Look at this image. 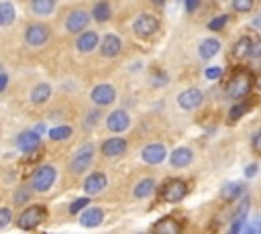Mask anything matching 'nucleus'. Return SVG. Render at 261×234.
I'll list each match as a JSON object with an SVG mask.
<instances>
[{
    "mask_svg": "<svg viewBox=\"0 0 261 234\" xmlns=\"http://www.w3.org/2000/svg\"><path fill=\"white\" fill-rule=\"evenodd\" d=\"M253 83H255V77L251 75L249 69H245V67L234 69L230 81L226 83V96H230L232 100H241L251 92Z\"/></svg>",
    "mask_w": 261,
    "mask_h": 234,
    "instance_id": "nucleus-1",
    "label": "nucleus"
},
{
    "mask_svg": "<svg viewBox=\"0 0 261 234\" xmlns=\"http://www.w3.org/2000/svg\"><path fill=\"white\" fill-rule=\"evenodd\" d=\"M45 218H47V210H45L43 206H29V208H24V210L20 212V216H18V228H22V230H33V228H37Z\"/></svg>",
    "mask_w": 261,
    "mask_h": 234,
    "instance_id": "nucleus-2",
    "label": "nucleus"
},
{
    "mask_svg": "<svg viewBox=\"0 0 261 234\" xmlns=\"http://www.w3.org/2000/svg\"><path fill=\"white\" fill-rule=\"evenodd\" d=\"M53 181H55V169L51 165H41V167H37V171L31 177V187L35 191H41L43 193V191H49L51 189Z\"/></svg>",
    "mask_w": 261,
    "mask_h": 234,
    "instance_id": "nucleus-3",
    "label": "nucleus"
},
{
    "mask_svg": "<svg viewBox=\"0 0 261 234\" xmlns=\"http://www.w3.org/2000/svg\"><path fill=\"white\" fill-rule=\"evenodd\" d=\"M186 193H188V185H186L184 179H167V181L163 183L159 195H161L163 201L173 203V201H181V199L186 197Z\"/></svg>",
    "mask_w": 261,
    "mask_h": 234,
    "instance_id": "nucleus-4",
    "label": "nucleus"
},
{
    "mask_svg": "<svg viewBox=\"0 0 261 234\" xmlns=\"http://www.w3.org/2000/svg\"><path fill=\"white\" fill-rule=\"evenodd\" d=\"M159 28V20L151 14H139L133 22V31L135 35H139L141 39H147L151 35H155V31Z\"/></svg>",
    "mask_w": 261,
    "mask_h": 234,
    "instance_id": "nucleus-5",
    "label": "nucleus"
},
{
    "mask_svg": "<svg viewBox=\"0 0 261 234\" xmlns=\"http://www.w3.org/2000/svg\"><path fill=\"white\" fill-rule=\"evenodd\" d=\"M92 161H94V147L92 144H84V147L77 149V153L71 159V171L73 173H84L90 167Z\"/></svg>",
    "mask_w": 261,
    "mask_h": 234,
    "instance_id": "nucleus-6",
    "label": "nucleus"
},
{
    "mask_svg": "<svg viewBox=\"0 0 261 234\" xmlns=\"http://www.w3.org/2000/svg\"><path fill=\"white\" fill-rule=\"evenodd\" d=\"M49 28L45 26V24H31L29 28H27V33H24V39H27V43L29 45H33V47H41V45H45L47 41H49Z\"/></svg>",
    "mask_w": 261,
    "mask_h": 234,
    "instance_id": "nucleus-7",
    "label": "nucleus"
},
{
    "mask_svg": "<svg viewBox=\"0 0 261 234\" xmlns=\"http://www.w3.org/2000/svg\"><path fill=\"white\" fill-rule=\"evenodd\" d=\"M114 98H116V92L110 83H100L92 90V102L98 106H108L114 102Z\"/></svg>",
    "mask_w": 261,
    "mask_h": 234,
    "instance_id": "nucleus-8",
    "label": "nucleus"
},
{
    "mask_svg": "<svg viewBox=\"0 0 261 234\" xmlns=\"http://www.w3.org/2000/svg\"><path fill=\"white\" fill-rule=\"evenodd\" d=\"M202 92L198 90V87H188V90H184L179 96H177V104L184 108V110H194V108H198L200 104H202Z\"/></svg>",
    "mask_w": 261,
    "mask_h": 234,
    "instance_id": "nucleus-9",
    "label": "nucleus"
},
{
    "mask_svg": "<svg viewBox=\"0 0 261 234\" xmlns=\"http://www.w3.org/2000/svg\"><path fill=\"white\" fill-rule=\"evenodd\" d=\"M165 155H167V151H165V147H163L161 142H151V144H147V147L141 151L143 161L149 163V165H159V163L165 159Z\"/></svg>",
    "mask_w": 261,
    "mask_h": 234,
    "instance_id": "nucleus-10",
    "label": "nucleus"
},
{
    "mask_svg": "<svg viewBox=\"0 0 261 234\" xmlns=\"http://www.w3.org/2000/svg\"><path fill=\"white\" fill-rule=\"evenodd\" d=\"M90 24V14L84 12V10H73L69 12L67 20H65V28L69 33H82L86 26Z\"/></svg>",
    "mask_w": 261,
    "mask_h": 234,
    "instance_id": "nucleus-11",
    "label": "nucleus"
},
{
    "mask_svg": "<svg viewBox=\"0 0 261 234\" xmlns=\"http://www.w3.org/2000/svg\"><path fill=\"white\" fill-rule=\"evenodd\" d=\"M39 144H41V136H39L35 130H24V132H20L18 138H16V147H18L24 155L37 151Z\"/></svg>",
    "mask_w": 261,
    "mask_h": 234,
    "instance_id": "nucleus-12",
    "label": "nucleus"
},
{
    "mask_svg": "<svg viewBox=\"0 0 261 234\" xmlns=\"http://www.w3.org/2000/svg\"><path fill=\"white\" fill-rule=\"evenodd\" d=\"M128 124H130V118H128V114L124 110H114L106 118V126L112 132H122V130L128 128Z\"/></svg>",
    "mask_w": 261,
    "mask_h": 234,
    "instance_id": "nucleus-13",
    "label": "nucleus"
},
{
    "mask_svg": "<svg viewBox=\"0 0 261 234\" xmlns=\"http://www.w3.org/2000/svg\"><path fill=\"white\" fill-rule=\"evenodd\" d=\"M124 151H126V140L120 138V136H112V138H108V140L102 142V153H104V157H118V155H122Z\"/></svg>",
    "mask_w": 261,
    "mask_h": 234,
    "instance_id": "nucleus-14",
    "label": "nucleus"
},
{
    "mask_svg": "<svg viewBox=\"0 0 261 234\" xmlns=\"http://www.w3.org/2000/svg\"><path fill=\"white\" fill-rule=\"evenodd\" d=\"M120 49H122V43L116 35H106L100 43V53L104 57H116L120 53Z\"/></svg>",
    "mask_w": 261,
    "mask_h": 234,
    "instance_id": "nucleus-15",
    "label": "nucleus"
},
{
    "mask_svg": "<svg viewBox=\"0 0 261 234\" xmlns=\"http://www.w3.org/2000/svg\"><path fill=\"white\" fill-rule=\"evenodd\" d=\"M98 35L94 33V31H86V33H82L80 37H77V41H75V47H77V51L80 53H90V51H94L96 47H98Z\"/></svg>",
    "mask_w": 261,
    "mask_h": 234,
    "instance_id": "nucleus-16",
    "label": "nucleus"
},
{
    "mask_svg": "<svg viewBox=\"0 0 261 234\" xmlns=\"http://www.w3.org/2000/svg\"><path fill=\"white\" fill-rule=\"evenodd\" d=\"M106 175L104 173H92L90 177H86V181H84V189H86V193H90V195H94V193H100L104 187H106Z\"/></svg>",
    "mask_w": 261,
    "mask_h": 234,
    "instance_id": "nucleus-17",
    "label": "nucleus"
},
{
    "mask_svg": "<svg viewBox=\"0 0 261 234\" xmlns=\"http://www.w3.org/2000/svg\"><path fill=\"white\" fill-rule=\"evenodd\" d=\"M192 159H194V155L188 147H179V149L171 151V155H169V163L173 167H188L192 163Z\"/></svg>",
    "mask_w": 261,
    "mask_h": 234,
    "instance_id": "nucleus-18",
    "label": "nucleus"
},
{
    "mask_svg": "<svg viewBox=\"0 0 261 234\" xmlns=\"http://www.w3.org/2000/svg\"><path fill=\"white\" fill-rule=\"evenodd\" d=\"M102 218H104V212L100 208H88L82 218H80V224L86 226V228H96L98 224H102Z\"/></svg>",
    "mask_w": 261,
    "mask_h": 234,
    "instance_id": "nucleus-19",
    "label": "nucleus"
},
{
    "mask_svg": "<svg viewBox=\"0 0 261 234\" xmlns=\"http://www.w3.org/2000/svg\"><path fill=\"white\" fill-rule=\"evenodd\" d=\"M153 230H155V232H159V234H177V232L181 230V226L177 224V220H175V218L165 216V218H161V220L153 226Z\"/></svg>",
    "mask_w": 261,
    "mask_h": 234,
    "instance_id": "nucleus-20",
    "label": "nucleus"
},
{
    "mask_svg": "<svg viewBox=\"0 0 261 234\" xmlns=\"http://www.w3.org/2000/svg\"><path fill=\"white\" fill-rule=\"evenodd\" d=\"M220 51V41L218 39H204L200 45V57L202 59H210Z\"/></svg>",
    "mask_w": 261,
    "mask_h": 234,
    "instance_id": "nucleus-21",
    "label": "nucleus"
},
{
    "mask_svg": "<svg viewBox=\"0 0 261 234\" xmlns=\"http://www.w3.org/2000/svg\"><path fill=\"white\" fill-rule=\"evenodd\" d=\"M49 96H51V85H49V83H39V85H35L33 92H31L33 104H45V102L49 100Z\"/></svg>",
    "mask_w": 261,
    "mask_h": 234,
    "instance_id": "nucleus-22",
    "label": "nucleus"
},
{
    "mask_svg": "<svg viewBox=\"0 0 261 234\" xmlns=\"http://www.w3.org/2000/svg\"><path fill=\"white\" fill-rule=\"evenodd\" d=\"M241 193H243V185H241V183H228V185L222 187L220 197H222L224 201H237V199L241 197Z\"/></svg>",
    "mask_w": 261,
    "mask_h": 234,
    "instance_id": "nucleus-23",
    "label": "nucleus"
},
{
    "mask_svg": "<svg viewBox=\"0 0 261 234\" xmlns=\"http://www.w3.org/2000/svg\"><path fill=\"white\" fill-rule=\"evenodd\" d=\"M31 8H33L35 14L45 16V14H51L53 12L55 0H31Z\"/></svg>",
    "mask_w": 261,
    "mask_h": 234,
    "instance_id": "nucleus-24",
    "label": "nucleus"
},
{
    "mask_svg": "<svg viewBox=\"0 0 261 234\" xmlns=\"http://www.w3.org/2000/svg\"><path fill=\"white\" fill-rule=\"evenodd\" d=\"M92 16H94L98 22H106V20L112 16L110 4H108V2H98V4L94 6V10H92Z\"/></svg>",
    "mask_w": 261,
    "mask_h": 234,
    "instance_id": "nucleus-25",
    "label": "nucleus"
},
{
    "mask_svg": "<svg viewBox=\"0 0 261 234\" xmlns=\"http://www.w3.org/2000/svg\"><path fill=\"white\" fill-rule=\"evenodd\" d=\"M249 47H251V37H241L237 43H234V47H232V57L234 59H241V57H247V53H249Z\"/></svg>",
    "mask_w": 261,
    "mask_h": 234,
    "instance_id": "nucleus-26",
    "label": "nucleus"
},
{
    "mask_svg": "<svg viewBox=\"0 0 261 234\" xmlns=\"http://www.w3.org/2000/svg\"><path fill=\"white\" fill-rule=\"evenodd\" d=\"M153 189H155V181L153 179H143V181H139L137 183V187H135V197H139V199H143V197H147V195H151L153 193Z\"/></svg>",
    "mask_w": 261,
    "mask_h": 234,
    "instance_id": "nucleus-27",
    "label": "nucleus"
},
{
    "mask_svg": "<svg viewBox=\"0 0 261 234\" xmlns=\"http://www.w3.org/2000/svg\"><path fill=\"white\" fill-rule=\"evenodd\" d=\"M16 18V12H14V6L10 2H2L0 4V24H12Z\"/></svg>",
    "mask_w": 261,
    "mask_h": 234,
    "instance_id": "nucleus-28",
    "label": "nucleus"
},
{
    "mask_svg": "<svg viewBox=\"0 0 261 234\" xmlns=\"http://www.w3.org/2000/svg\"><path fill=\"white\" fill-rule=\"evenodd\" d=\"M251 106H255V104H253V100H245V102H239L237 106H232V108H230V114H228V116H230V120H239V118H241V116H243Z\"/></svg>",
    "mask_w": 261,
    "mask_h": 234,
    "instance_id": "nucleus-29",
    "label": "nucleus"
},
{
    "mask_svg": "<svg viewBox=\"0 0 261 234\" xmlns=\"http://www.w3.org/2000/svg\"><path fill=\"white\" fill-rule=\"evenodd\" d=\"M71 136V128L69 126H55L49 130V138L51 140H65Z\"/></svg>",
    "mask_w": 261,
    "mask_h": 234,
    "instance_id": "nucleus-30",
    "label": "nucleus"
},
{
    "mask_svg": "<svg viewBox=\"0 0 261 234\" xmlns=\"http://www.w3.org/2000/svg\"><path fill=\"white\" fill-rule=\"evenodd\" d=\"M247 57H251V59L261 57V37H251V47H249Z\"/></svg>",
    "mask_w": 261,
    "mask_h": 234,
    "instance_id": "nucleus-31",
    "label": "nucleus"
},
{
    "mask_svg": "<svg viewBox=\"0 0 261 234\" xmlns=\"http://www.w3.org/2000/svg\"><path fill=\"white\" fill-rule=\"evenodd\" d=\"M255 6V0H232V10L237 12H249Z\"/></svg>",
    "mask_w": 261,
    "mask_h": 234,
    "instance_id": "nucleus-32",
    "label": "nucleus"
},
{
    "mask_svg": "<svg viewBox=\"0 0 261 234\" xmlns=\"http://www.w3.org/2000/svg\"><path fill=\"white\" fill-rule=\"evenodd\" d=\"M226 22H228V14H220V16H216L208 22V28L210 31H220V28H224Z\"/></svg>",
    "mask_w": 261,
    "mask_h": 234,
    "instance_id": "nucleus-33",
    "label": "nucleus"
},
{
    "mask_svg": "<svg viewBox=\"0 0 261 234\" xmlns=\"http://www.w3.org/2000/svg\"><path fill=\"white\" fill-rule=\"evenodd\" d=\"M29 197H31V191H29L27 187H18V191L14 193V203L20 206V203H24Z\"/></svg>",
    "mask_w": 261,
    "mask_h": 234,
    "instance_id": "nucleus-34",
    "label": "nucleus"
},
{
    "mask_svg": "<svg viewBox=\"0 0 261 234\" xmlns=\"http://www.w3.org/2000/svg\"><path fill=\"white\" fill-rule=\"evenodd\" d=\"M88 203H90V199H88V197H77V199L69 206V212H71V214H77V212H80V210H84Z\"/></svg>",
    "mask_w": 261,
    "mask_h": 234,
    "instance_id": "nucleus-35",
    "label": "nucleus"
},
{
    "mask_svg": "<svg viewBox=\"0 0 261 234\" xmlns=\"http://www.w3.org/2000/svg\"><path fill=\"white\" fill-rule=\"evenodd\" d=\"M10 220H12V212H10V208H0V228L8 226Z\"/></svg>",
    "mask_w": 261,
    "mask_h": 234,
    "instance_id": "nucleus-36",
    "label": "nucleus"
},
{
    "mask_svg": "<svg viewBox=\"0 0 261 234\" xmlns=\"http://www.w3.org/2000/svg\"><path fill=\"white\" fill-rule=\"evenodd\" d=\"M247 212H249V199L245 197V199L241 201V206H239V210H237V214H234V220H245V216H247Z\"/></svg>",
    "mask_w": 261,
    "mask_h": 234,
    "instance_id": "nucleus-37",
    "label": "nucleus"
},
{
    "mask_svg": "<svg viewBox=\"0 0 261 234\" xmlns=\"http://www.w3.org/2000/svg\"><path fill=\"white\" fill-rule=\"evenodd\" d=\"M251 144H253V151H255L257 155H261V130H257V132L253 134Z\"/></svg>",
    "mask_w": 261,
    "mask_h": 234,
    "instance_id": "nucleus-38",
    "label": "nucleus"
},
{
    "mask_svg": "<svg viewBox=\"0 0 261 234\" xmlns=\"http://www.w3.org/2000/svg\"><path fill=\"white\" fill-rule=\"evenodd\" d=\"M220 75H222V69L220 67H208L206 69V77L208 79H218Z\"/></svg>",
    "mask_w": 261,
    "mask_h": 234,
    "instance_id": "nucleus-39",
    "label": "nucleus"
},
{
    "mask_svg": "<svg viewBox=\"0 0 261 234\" xmlns=\"http://www.w3.org/2000/svg\"><path fill=\"white\" fill-rule=\"evenodd\" d=\"M198 6H200V0H186V10L188 12H194Z\"/></svg>",
    "mask_w": 261,
    "mask_h": 234,
    "instance_id": "nucleus-40",
    "label": "nucleus"
},
{
    "mask_svg": "<svg viewBox=\"0 0 261 234\" xmlns=\"http://www.w3.org/2000/svg\"><path fill=\"white\" fill-rule=\"evenodd\" d=\"M96 118H98V112H90L86 116V126H94L96 124Z\"/></svg>",
    "mask_w": 261,
    "mask_h": 234,
    "instance_id": "nucleus-41",
    "label": "nucleus"
},
{
    "mask_svg": "<svg viewBox=\"0 0 261 234\" xmlns=\"http://www.w3.org/2000/svg\"><path fill=\"white\" fill-rule=\"evenodd\" d=\"M241 230H243V220H234L232 226H230V232L237 234V232H241Z\"/></svg>",
    "mask_w": 261,
    "mask_h": 234,
    "instance_id": "nucleus-42",
    "label": "nucleus"
},
{
    "mask_svg": "<svg viewBox=\"0 0 261 234\" xmlns=\"http://www.w3.org/2000/svg\"><path fill=\"white\" fill-rule=\"evenodd\" d=\"M245 230H247V232H253V234H255V232H261V222H255V224L247 226Z\"/></svg>",
    "mask_w": 261,
    "mask_h": 234,
    "instance_id": "nucleus-43",
    "label": "nucleus"
},
{
    "mask_svg": "<svg viewBox=\"0 0 261 234\" xmlns=\"http://www.w3.org/2000/svg\"><path fill=\"white\" fill-rule=\"evenodd\" d=\"M6 85H8V75L6 73H0V92H4Z\"/></svg>",
    "mask_w": 261,
    "mask_h": 234,
    "instance_id": "nucleus-44",
    "label": "nucleus"
},
{
    "mask_svg": "<svg viewBox=\"0 0 261 234\" xmlns=\"http://www.w3.org/2000/svg\"><path fill=\"white\" fill-rule=\"evenodd\" d=\"M151 81H153L155 85H161V83H165V75H163V73H161V75H157V77L153 75V77H151Z\"/></svg>",
    "mask_w": 261,
    "mask_h": 234,
    "instance_id": "nucleus-45",
    "label": "nucleus"
},
{
    "mask_svg": "<svg viewBox=\"0 0 261 234\" xmlns=\"http://www.w3.org/2000/svg\"><path fill=\"white\" fill-rule=\"evenodd\" d=\"M255 173H257V165H255V163L245 169V175H247V177H251V175H255Z\"/></svg>",
    "mask_w": 261,
    "mask_h": 234,
    "instance_id": "nucleus-46",
    "label": "nucleus"
},
{
    "mask_svg": "<svg viewBox=\"0 0 261 234\" xmlns=\"http://www.w3.org/2000/svg\"><path fill=\"white\" fill-rule=\"evenodd\" d=\"M251 24H253L255 28H261V14H257V16L251 20Z\"/></svg>",
    "mask_w": 261,
    "mask_h": 234,
    "instance_id": "nucleus-47",
    "label": "nucleus"
},
{
    "mask_svg": "<svg viewBox=\"0 0 261 234\" xmlns=\"http://www.w3.org/2000/svg\"><path fill=\"white\" fill-rule=\"evenodd\" d=\"M35 132H37V134H43V132H45V126H43V124H37Z\"/></svg>",
    "mask_w": 261,
    "mask_h": 234,
    "instance_id": "nucleus-48",
    "label": "nucleus"
},
{
    "mask_svg": "<svg viewBox=\"0 0 261 234\" xmlns=\"http://www.w3.org/2000/svg\"><path fill=\"white\" fill-rule=\"evenodd\" d=\"M153 2H155V4H157V6H161V4H163V2H165V0H153Z\"/></svg>",
    "mask_w": 261,
    "mask_h": 234,
    "instance_id": "nucleus-49",
    "label": "nucleus"
},
{
    "mask_svg": "<svg viewBox=\"0 0 261 234\" xmlns=\"http://www.w3.org/2000/svg\"><path fill=\"white\" fill-rule=\"evenodd\" d=\"M220 2H222V0H220Z\"/></svg>",
    "mask_w": 261,
    "mask_h": 234,
    "instance_id": "nucleus-50",
    "label": "nucleus"
}]
</instances>
